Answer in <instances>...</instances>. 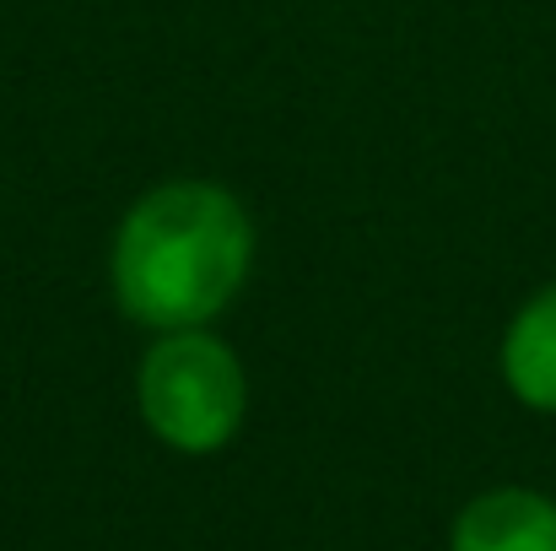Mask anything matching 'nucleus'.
<instances>
[{"label": "nucleus", "instance_id": "f257e3e1", "mask_svg": "<svg viewBox=\"0 0 556 551\" xmlns=\"http://www.w3.org/2000/svg\"><path fill=\"white\" fill-rule=\"evenodd\" d=\"M254 271V216L216 179L147 189L114 227L109 287L125 320L147 330H205L232 309Z\"/></svg>", "mask_w": 556, "mask_h": 551}, {"label": "nucleus", "instance_id": "f03ea898", "mask_svg": "<svg viewBox=\"0 0 556 551\" xmlns=\"http://www.w3.org/2000/svg\"><path fill=\"white\" fill-rule=\"evenodd\" d=\"M136 411L174 454H216L238 438L249 378L211 330H163L136 367Z\"/></svg>", "mask_w": 556, "mask_h": 551}, {"label": "nucleus", "instance_id": "7ed1b4c3", "mask_svg": "<svg viewBox=\"0 0 556 551\" xmlns=\"http://www.w3.org/2000/svg\"><path fill=\"white\" fill-rule=\"evenodd\" d=\"M448 551H556V498L535 487H492L454 514Z\"/></svg>", "mask_w": 556, "mask_h": 551}, {"label": "nucleus", "instance_id": "20e7f679", "mask_svg": "<svg viewBox=\"0 0 556 551\" xmlns=\"http://www.w3.org/2000/svg\"><path fill=\"white\" fill-rule=\"evenodd\" d=\"M503 384L519 405L556 416V281L530 292L503 330Z\"/></svg>", "mask_w": 556, "mask_h": 551}]
</instances>
